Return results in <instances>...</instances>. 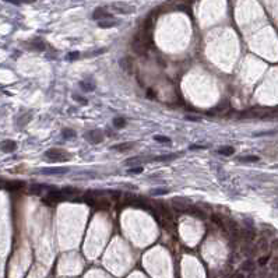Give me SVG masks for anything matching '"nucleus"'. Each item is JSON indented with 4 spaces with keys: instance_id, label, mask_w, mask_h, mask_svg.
Segmentation results:
<instances>
[{
    "instance_id": "obj_1",
    "label": "nucleus",
    "mask_w": 278,
    "mask_h": 278,
    "mask_svg": "<svg viewBox=\"0 0 278 278\" xmlns=\"http://www.w3.org/2000/svg\"><path fill=\"white\" fill-rule=\"evenodd\" d=\"M67 197L62 193V190H50L46 193V196L43 197V203L48 204V206H52V204H56V203H60L63 200H66Z\"/></svg>"
},
{
    "instance_id": "obj_2",
    "label": "nucleus",
    "mask_w": 278,
    "mask_h": 278,
    "mask_svg": "<svg viewBox=\"0 0 278 278\" xmlns=\"http://www.w3.org/2000/svg\"><path fill=\"white\" fill-rule=\"evenodd\" d=\"M45 157L49 161H66L69 158V154L64 150H60V148H52V150L46 151Z\"/></svg>"
},
{
    "instance_id": "obj_3",
    "label": "nucleus",
    "mask_w": 278,
    "mask_h": 278,
    "mask_svg": "<svg viewBox=\"0 0 278 278\" xmlns=\"http://www.w3.org/2000/svg\"><path fill=\"white\" fill-rule=\"evenodd\" d=\"M111 9L115 13H119V14H131V13L136 11V7L130 6L127 3H123V2H116V3L111 4Z\"/></svg>"
},
{
    "instance_id": "obj_4",
    "label": "nucleus",
    "mask_w": 278,
    "mask_h": 278,
    "mask_svg": "<svg viewBox=\"0 0 278 278\" xmlns=\"http://www.w3.org/2000/svg\"><path fill=\"white\" fill-rule=\"evenodd\" d=\"M85 139L90 143H92V144H98V143L102 141L103 136H102V131H99V130H91L85 134Z\"/></svg>"
},
{
    "instance_id": "obj_5",
    "label": "nucleus",
    "mask_w": 278,
    "mask_h": 278,
    "mask_svg": "<svg viewBox=\"0 0 278 278\" xmlns=\"http://www.w3.org/2000/svg\"><path fill=\"white\" fill-rule=\"evenodd\" d=\"M92 18L97 20V21H101V20H106V18H113V15L106 11L105 9H102V7H98L92 13Z\"/></svg>"
},
{
    "instance_id": "obj_6",
    "label": "nucleus",
    "mask_w": 278,
    "mask_h": 278,
    "mask_svg": "<svg viewBox=\"0 0 278 278\" xmlns=\"http://www.w3.org/2000/svg\"><path fill=\"white\" fill-rule=\"evenodd\" d=\"M240 238H242L246 243H250V242H253L254 238H256V232H254V229H252V228L240 229Z\"/></svg>"
},
{
    "instance_id": "obj_7",
    "label": "nucleus",
    "mask_w": 278,
    "mask_h": 278,
    "mask_svg": "<svg viewBox=\"0 0 278 278\" xmlns=\"http://www.w3.org/2000/svg\"><path fill=\"white\" fill-rule=\"evenodd\" d=\"M172 207L176 212H184V214H186V211H187V208L190 207V204H187V203H182L180 199H173L172 200Z\"/></svg>"
},
{
    "instance_id": "obj_8",
    "label": "nucleus",
    "mask_w": 278,
    "mask_h": 278,
    "mask_svg": "<svg viewBox=\"0 0 278 278\" xmlns=\"http://www.w3.org/2000/svg\"><path fill=\"white\" fill-rule=\"evenodd\" d=\"M24 186H25V183H24V182H21V180H10V182H7V183L4 184V187H6L9 191L21 190Z\"/></svg>"
},
{
    "instance_id": "obj_9",
    "label": "nucleus",
    "mask_w": 278,
    "mask_h": 278,
    "mask_svg": "<svg viewBox=\"0 0 278 278\" xmlns=\"http://www.w3.org/2000/svg\"><path fill=\"white\" fill-rule=\"evenodd\" d=\"M15 148H17V144L13 140H4L0 143V150L4 152H13L15 151Z\"/></svg>"
},
{
    "instance_id": "obj_10",
    "label": "nucleus",
    "mask_w": 278,
    "mask_h": 278,
    "mask_svg": "<svg viewBox=\"0 0 278 278\" xmlns=\"http://www.w3.org/2000/svg\"><path fill=\"white\" fill-rule=\"evenodd\" d=\"M186 214L193 215V217H197V218H200V220H204V218H206V212L203 211V210H200L199 207H194V206L189 207L187 211H186Z\"/></svg>"
},
{
    "instance_id": "obj_11",
    "label": "nucleus",
    "mask_w": 278,
    "mask_h": 278,
    "mask_svg": "<svg viewBox=\"0 0 278 278\" xmlns=\"http://www.w3.org/2000/svg\"><path fill=\"white\" fill-rule=\"evenodd\" d=\"M119 25V21L115 20V18H106V20H101L98 21V27L99 28H112Z\"/></svg>"
},
{
    "instance_id": "obj_12",
    "label": "nucleus",
    "mask_w": 278,
    "mask_h": 278,
    "mask_svg": "<svg viewBox=\"0 0 278 278\" xmlns=\"http://www.w3.org/2000/svg\"><path fill=\"white\" fill-rule=\"evenodd\" d=\"M66 168H50V169H43L41 171V173L43 175H60V173H66Z\"/></svg>"
},
{
    "instance_id": "obj_13",
    "label": "nucleus",
    "mask_w": 278,
    "mask_h": 278,
    "mask_svg": "<svg viewBox=\"0 0 278 278\" xmlns=\"http://www.w3.org/2000/svg\"><path fill=\"white\" fill-rule=\"evenodd\" d=\"M254 268H256V264H254L253 260L248 259L246 261H243V264H242V271L243 272H253Z\"/></svg>"
},
{
    "instance_id": "obj_14",
    "label": "nucleus",
    "mask_w": 278,
    "mask_h": 278,
    "mask_svg": "<svg viewBox=\"0 0 278 278\" xmlns=\"http://www.w3.org/2000/svg\"><path fill=\"white\" fill-rule=\"evenodd\" d=\"M134 143H122V144H116L113 145V150H116V151H129V150H131V148L134 147Z\"/></svg>"
},
{
    "instance_id": "obj_15",
    "label": "nucleus",
    "mask_w": 278,
    "mask_h": 278,
    "mask_svg": "<svg viewBox=\"0 0 278 278\" xmlns=\"http://www.w3.org/2000/svg\"><path fill=\"white\" fill-rule=\"evenodd\" d=\"M268 248H270V245H268V242H267V239H264V238H261L256 245V249L259 252H267Z\"/></svg>"
},
{
    "instance_id": "obj_16",
    "label": "nucleus",
    "mask_w": 278,
    "mask_h": 278,
    "mask_svg": "<svg viewBox=\"0 0 278 278\" xmlns=\"http://www.w3.org/2000/svg\"><path fill=\"white\" fill-rule=\"evenodd\" d=\"M46 186H43V184H32L30 187V193L32 194H41L43 190H46Z\"/></svg>"
},
{
    "instance_id": "obj_17",
    "label": "nucleus",
    "mask_w": 278,
    "mask_h": 278,
    "mask_svg": "<svg viewBox=\"0 0 278 278\" xmlns=\"http://www.w3.org/2000/svg\"><path fill=\"white\" fill-rule=\"evenodd\" d=\"M62 193H63L67 199H70L71 196H74V194L79 193V190L74 189V187H63V189H62Z\"/></svg>"
},
{
    "instance_id": "obj_18",
    "label": "nucleus",
    "mask_w": 278,
    "mask_h": 278,
    "mask_svg": "<svg viewBox=\"0 0 278 278\" xmlns=\"http://www.w3.org/2000/svg\"><path fill=\"white\" fill-rule=\"evenodd\" d=\"M218 152H220L221 155H232L233 152H235V148L233 147H222L218 150Z\"/></svg>"
},
{
    "instance_id": "obj_19",
    "label": "nucleus",
    "mask_w": 278,
    "mask_h": 278,
    "mask_svg": "<svg viewBox=\"0 0 278 278\" xmlns=\"http://www.w3.org/2000/svg\"><path fill=\"white\" fill-rule=\"evenodd\" d=\"M120 66H122V69L127 70V71H130V69H131V60L129 58L122 59V60H120Z\"/></svg>"
},
{
    "instance_id": "obj_20",
    "label": "nucleus",
    "mask_w": 278,
    "mask_h": 278,
    "mask_svg": "<svg viewBox=\"0 0 278 278\" xmlns=\"http://www.w3.org/2000/svg\"><path fill=\"white\" fill-rule=\"evenodd\" d=\"M113 126L116 127V129H122V127L126 126V120H124V118H115L113 119Z\"/></svg>"
},
{
    "instance_id": "obj_21",
    "label": "nucleus",
    "mask_w": 278,
    "mask_h": 278,
    "mask_svg": "<svg viewBox=\"0 0 278 278\" xmlns=\"http://www.w3.org/2000/svg\"><path fill=\"white\" fill-rule=\"evenodd\" d=\"M62 134H63L64 139H74V136H76V131L71 130V129H63Z\"/></svg>"
},
{
    "instance_id": "obj_22",
    "label": "nucleus",
    "mask_w": 278,
    "mask_h": 278,
    "mask_svg": "<svg viewBox=\"0 0 278 278\" xmlns=\"http://www.w3.org/2000/svg\"><path fill=\"white\" fill-rule=\"evenodd\" d=\"M259 159H260V158L257 157V155H246V157L240 158V161H243V162H257Z\"/></svg>"
},
{
    "instance_id": "obj_23",
    "label": "nucleus",
    "mask_w": 278,
    "mask_h": 278,
    "mask_svg": "<svg viewBox=\"0 0 278 278\" xmlns=\"http://www.w3.org/2000/svg\"><path fill=\"white\" fill-rule=\"evenodd\" d=\"M270 261V254H266V256H261V257H259V260H257V264L260 267H264L267 263Z\"/></svg>"
},
{
    "instance_id": "obj_24",
    "label": "nucleus",
    "mask_w": 278,
    "mask_h": 278,
    "mask_svg": "<svg viewBox=\"0 0 278 278\" xmlns=\"http://www.w3.org/2000/svg\"><path fill=\"white\" fill-rule=\"evenodd\" d=\"M227 108H229V103L225 101V102H221L217 108H214V112H222V111H225Z\"/></svg>"
},
{
    "instance_id": "obj_25",
    "label": "nucleus",
    "mask_w": 278,
    "mask_h": 278,
    "mask_svg": "<svg viewBox=\"0 0 278 278\" xmlns=\"http://www.w3.org/2000/svg\"><path fill=\"white\" fill-rule=\"evenodd\" d=\"M278 130H267V131H259V133H254L256 137H260V136H272V134H277Z\"/></svg>"
},
{
    "instance_id": "obj_26",
    "label": "nucleus",
    "mask_w": 278,
    "mask_h": 278,
    "mask_svg": "<svg viewBox=\"0 0 278 278\" xmlns=\"http://www.w3.org/2000/svg\"><path fill=\"white\" fill-rule=\"evenodd\" d=\"M80 87L84 88L85 91H92V90H94V85H92V84H88V83H85V81L80 83Z\"/></svg>"
},
{
    "instance_id": "obj_27",
    "label": "nucleus",
    "mask_w": 278,
    "mask_h": 278,
    "mask_svg": "<svg viewBox=\"0 0 278 278\" xmlns=\"http://www.w3.org/2000/svg\"><path fill=\"white\" fill-rule=\"evenodd\" d=\"M154 140L158 143H171V140L168 139V137H163V136H155Z\"/></svg>"
},
{
    "instance_id": "obj_28",
    "label": "nucleus",
    "mask_w": 278,
    "mask_h": 278,
    "mask_svg": "<svg viewBox=\"0 0 278 278\" xmlns=\"http://www.w3.org/2000/svg\"><path fill=\"white\" fill-rule=\"evenodd\" d=\"M211 220L214 221V222H215V224H217V225H220V227H224V221L221 220L220 217H217V215H215V214L211 217Z\"/></svg>"
},
{
    "instance_id": "obj_29",
    "label": "nucleus",
    "mask_w": 278,
    "mask_h": 278,
    "mask_svg": "<svg viewBox=\"0 0 278 278\" xmlns=\"http://www.w3.org/2000/svg\"><path fill=\"white\" fill-rule=\"evenodd\" d=\"M152 194H165L168 193V189H154V190H151Z\"/></svg>"
},
{
    "instance_id": "obj_30",
    "label": "nucleus",
    "mask_w": 278,
    "mask_h": 278,
    "mask_svg": "<svg viewBox=\"0 0 278 278\" xmlns=\"http://www.w3.org/2000/svg\"><path fill=\"white\" fill-rule=\"evenodd\" d=\"M143 172V168L141 166H134L131 169H129V173H141Z\"/></svg>"
},
{
    "instance_id": "obj_31",
    "label": "nucleus",
    "mask_w": 278,
    "mask_h": 278,
    "mask_svg": "<svg viewBox=\"0 0 278 278\" xmlns=\"http://www.w3.org/2000/svg\"><path fill=\"white\" fill-rule=\"evenodd\" d=\"M109 196L112 197V199L118 200L119 197H120V191H118V190H112V191H109Z\"/></svg>"
},
{
    "instance_id": "obj_32",
    "label": "nucleus",
    "mask_w": 278,
    "mask_h": 278,
    "mask_svg": "<svg viewBox=\"0 0 278 278\" xmlns=\"http://www.w3.org/2000/svg\"><path fill=\"white\" fill-rule=\"evenodd\" d=\"M175 155H162V157H157V161H168V159H172Z\"/></svg>"
},
{
    "instance_id": "obj_33",
    "label": "nucleus",
    "mask_w": 278,
    "mask_h": 278,
    "mask_svg": "<svg viewBox=\"0 0 278 278\" xmlns=\"http://www.w3.org/2000/svg\"><path fill=\"white\" fill-rule=\"evenodd\" d=\"M80 56L79 52H73V53H69L67 54V59H70V60H73V59H77Z\"/></svg>"
},
{
    "instance_id": "obj_34",
    "label": "nucleus",
    "mask_w": 278,
    "mask_h": 278,
    "mask_svg": "<svg viewBox=\"0 0 278 278\" xmlns=\"http://www.w3.org/2000/svg\"><path fill=\"white\" fill-rule=\"evenodd\" d=\"M186 120H191V122H200V120H201V118H199V116H186Z\"/></svg>"
},
{
    "instance_id": "obj_35",
    "label": "nucleus",
    "mask_w": 278,
    "mask_h": 278,
    "mask_svg": "<svg viewBox=\"0 0 278 278\" xmlns=\"http://www.w3.org/2000/svg\"><path fill=\"white\" fill-rule=\"evenodd\" d=\"M231 278H246V277H245V274H243L242 271H238V272H235Z\"/></svg>"
},
{
    "instance_id": "obj_36",
    "label": "nucleus",
    "mask_w": 278,
    "mask_h": 278,
    "mask_svg": "<svg viewBox=\"0 0 278 278\" xmlns=\"http://www.w3.org/2000/svg\"><path fill=\"white\" fill-rule=\"evenodd\" d=\"M74 99H77V101H81L83 103H87V101L84 99V98H81V97H79V95H74Z\"/></svg>"
},
{
    "instance_id": "obj_37",
    "label": "nucleus",
    "mask_w": 278,
    "mask_h": 278,
    "mask_svg": "<svg viewBox=\"0 0 278 278\" xmlns=\"http://www.w3.org/2000/svg\"><path fill=\"white\" fill-rule=\"evenodd\" d=\"M178 9L182 10V11H187V13H189V10H190L189 7H186V6H178Z\"/></svg>"
},
{
    "instance_id": "obj_38",
    "label": "nucleus",
    "mask_w": 278,
    "mask_h": 278,
    "mask_svg": "<svg viewBox=\"0 0 278 278\" xmlns=\"http://www.w3.org/2000/svg\"><path fill=\"white\" fill-rule=\"evenodd\" d=\"M4 2H9V3H13V4H20V3H21L20 0H4Z\"/></svg>"
},
{
    "instance_id": "obj_39",
    "label": "nucleus",
    "mask_w": 278,
    "mask_h": 278,
    "mask_svg": "<svg viewBox=\"0 0 278 278\" xmlns=\"http://www.w3.org/2000/svg\"><path fill=\"white\" fill-rule=\"evenodd\" d=\"M272 249H278V239L272 242Z\"/></svg>"
},
{
    "instance_id": "obj_40",
    "label": "nucleus",
    "mask_w": 278,
    "mask_h": 278,
    "mask_svg": "<svg viewBox=\"0 0 278 278\" xmlns=\"http://www.w3.org/2000/svg\"><path fill=\"white\" fill-rule=\"evenodd\" d=\"M20 2H21V3H34L35 0H20Z\"/></svg>"
},
{
    "instance_id": "obj_41",
    "label": "nucleus",
    "mask_w": 278,
    "mask_h": 278,
    "mask_svg": "<svg viewBox=\"0 0 278 278\" xmlns=\"http://www.w3.org/2000/svg\"><path fill=\"white\" fill-rule=\"evenodd\" d=\"M147 94H148V97H150V98H154V94H152V91H151V90L148 91Z\"/></svg>"
},
{
    "instance_id": "obj_42",
    "label": "nucleus",
    "mask_w": 278,
    "mask_h": 278,
    "mask_svg": "<svg viewBox=\"0 0 278 278\" xmlns=\"http://www.w3.org/2000/svg\"><path fill=\"white\" fill-rule=\"evenodd\" d=\"M267 278H278V275L277 274H271V275H268Z\"/></svg>"
},
{
    "instance_id": "obj_43",
    "label": "nucleus",
    "mask_w": 278,
    "mask_h": 278,
    "mask_svg": "<svg viewBox=\"0 0 278 278\" xmlns=\"http://www.w3.org/2000/svg\"><path fill=\"white\" fill-rule=\"evenodd\" d=\"M2 186H3V183H2V179H0V187H2Z\"/></svg>"
}]
</instances>
